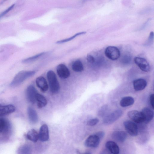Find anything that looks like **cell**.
<instances>
[{
    "label": "cell",
    "instance_id": "277c9868",
    "mask_svg": "<svg viewBox=\"0 0 154 154\" xmlns=\"http://www.w3.org/2000/svg\"><path fill=\"white\" fill-rule=\"evenodd\" d=\"M105 54L108 59L113 61L117 60L120 55V52L118 48L113 46L107 47L105 49Z\"/></svg>",
    "mask_w": 154,
    "mask_h": 154
},
{
    "label": "cell",
    "instance_id": "7a4b0ae2",
    "mask_svg": "<svg viewBox=\"0 0 154 154\" xmlns=\"http://www.w3.org/2000/svg\"><path fill=\"white\" fill-rule=\"evenodd\" d=\"M47 77L50 91L53 93H57L59 90L60 85L55 73L52 70L48 71Z\"/></svg>",
    "mask_w": 154,
    "mask_h": 154
},
{
    "label": "cell",
    "instance_id": "d6986e66",
    "mask_svg": "<svg viewBox=\"0 0 154 154\" xmlns=\"http://www.w3.org/2000/svg\"><path fill=\"white\" fill-rule=\"evenodd\" d=\"M134 102V100L133 97L127 96L124 97L120 100V105L121 107H126L133 105Z\"/></svg>",
    "mask_w": 154,
    "mask_h": 154
},
{
    "label": "cell",
    "instance_id": "2e32d148",
    "mask_svg": "<svg viewBox=\"0 0 154 154\" xmlns=\"http://www.w3.org/2000/svg\"><path fill=\"white\" fill-rule=\"evenodd\" d=\"M144 118V122L148 123L150 122L153 117V112L150 109L145 108L141 111Z\"/></svg>",
    "mask_w": 154,
    "mask_h": 154
},
{
    "label": "cell",
    "instance_id": "7402d4cb",
    "mask_svg": "<svg viewBox=\"0 0 154 154\" xmlns=\"http://www.w3.org/2000/svg\"><path fill=\"white\" fill-rule=\"evenodd\" d=\"M72 68L73 70L77 72H82L84 70L83 63L79 60L75 61L73 64Z\"/></svg>",
    "mask_w": 154,
    "mask_h": 154
},
{
    "label": "cell",
    "instance_id": "f546056e",
    "mask_svg": "<svg viewBox=\"0 0 154 154\" xmlns=\"http://www.w3.org/2000/svg\"><path fill=\"white\" fill-rule=\"evenodd\" d=\"M87 60L88 62L91 64L94 63L95 61L94 58L91 55H88L87 56Z\"/></svg>",
    "mask_w": 154,
    "mask_h": 154
},
{
    "label": "cell",
    "instance_id": "4fadbf2b",
    "mask_svg": "<svg viewBox=\"0 0 154 154\" xmlns=\"http://www.w3.org/2000/svg\"><path fill=\"white\" fill-rule=\"evenodd\" d=\"M113 139L119 142H123L127 138V135L124 131H117L113 132L112 135Z\"/></svg>",
    "mask_w": 154,
    "mask_h": 154
},
{
    "label": "cell",
    "instance_id": "d4e9b609",
    "mask_svg": "<svg viewBox=\"0 0 154 154\" xmlns=\"http://www.w3.org/2000/svg\"><path fill=\"white\" fill-rule=\"evenodd\" d=\"M44 52H42L31 57L27 58L22 60V62L23 63H28L33 62L38 59L44 54Z\"/></svg>",
    "mask_w": 154,
    "mask_h": 154
},
{
    "label": "cell",
    "instance_id": "ffe728a7",
    "mask_svg": "<svg viewBox=\"0 0 154 154\" xmlns=\"http://www.w3.org/2000/svg\"><path fill=\"white\" fill-rule=\"evenodd\" d=\"M28 139L34 142H37L39 139V134L34 129H32L30 131L27 135Z\"/></svg>",
    "mask_w": 154,
    "mask_h": 154
},
{
    "label": "cell",
    "instance_id": "5b68a950",
    "mask_svg": "<svg viewBox=\"0 0 154 154\" xmlns=\"http://www.w3.org/2000/svg\"><path fill=\"white\" fill-rule=\"evenodd\" d=\"M124 126L127 132L132 136H136L138 134V129L137 125L131 121L124 122Z\"/></svg>",
    "mask_w": 154,
    "mask_h": 154
},
{
    "label": "cell",
    "instance_id": "44dd1931",
    "mask_svg": "<svg viewBox=\"0 0 154 154\" xmlns=\"http://www.w3.org/2000/svg\"><path fill=\"white\" fill-rule=\"evenodd\" d=\"M36 100L37 102L38 107L39 108L44 107L47 104V100L45 97L38 93L36 96Z\"/></svg>",
    "mask_w": 154,
    "mask_h": 154
},
{
    "label": "cell",
    "instance_id": "cb8c5ba5",
    "mask_svg": "<svg viewBox=\"0 0 154 154\" xmlns=\"http://www.w3.org/2000/svg\"><path fill=\"white\" fill-rule=\"evenodd\" d=\"M17 152L20 154H29L31 153V149L28 145H25L20 147Z\"/></svg>",
    "mask_w": 154,
    "mask_h": 154
},
{
    "label": "cell",
    "instance_id": "5bb4252c",
    "mask_svg": "<svg viewBox=\"0 0 154 154\" xmlns=\"http://www.w3.org/2000/svg\"><path fill=\"white\" fill-rule=\"evenodd\" d=\"M37 86L41 91L45 92L48 90V85L46 79L43 77H37L36 80Z\"/></svg>",
    "mask_w": 154,
    "mask_h": 154
},
{
    "label": "cell",
    "instance_id": "30bf717a",
    "mask_svg": "<svg viewBox=\"0 0 154 154\" xmlns=\"http://www.w3.org/2000/svg\"><path fill=\"white\" fill-rule=\"evenodd\" d=\"M38 93L35 88L33 86H29L26 90V97L28 101L30 103L34 104L36 102V96Z\"/></svg>",
    "mask_w": 154,
    "mask_h": 154
},
{
    "label": "cell",
    "instance_id": "3957f363",
    "mask_svg": "<svg viewBox=\"0 0 154 154\" xmlns=\"http://www.w3.org/2000/svg\"><path fill=\"white\" fill-rule=\"evenodd\" d=\"M123 114V112L118 109L107 115L103 119L104 124L106 125L112 124L117 120Z\"/></svg>",
    "mask_w": 154,
    "mask_h": 154
},
{
    "label": "cell",
    "instance_id": "1f68e13d",
    "mask_svg": "<svg viewBox=\"0 0 154 154\" xmlns=\"http://www.w3.org/2000/svg\"><path fill=\"white\" fill-rule=\"evenodd\" d=\"M95 134L100 139L103 138L105 135L104 132L103 131H99L97 132Z\"/></svg>",
    "mask_w": 154,
    "mask_h": 154
},
{
    "label": "cell",
    "instance_id": "836d02e7",
    "mask_svg": "<svg viewBox=\"0 0 154 154\" xmlns=\"http://www.w3.org/2000/svg\"><path fill=\"white\" fill-rule=\"evenodd\" d=\"M85 1H87V0H84Z\"/></svg>",
    "mask_w": 154,
    "mask_h": 154
},
{
    "label": "cell",
    "instance_id": "8fae6325",
    "mask_svg": "<svg viewBox=\"0 0 154 154\" xmlns=\"http://www.w3.org/2000/svg\"><path fill=\"white\" fill-rule=\"evenodd\" d=\"M39 134V139L40 141L45 142L49 139V131L46 125L44 124L40 127Z\"/></svg>",
    "mask_w": 154,
    "mask_h": 154
},
{
    "label": "cell",
    "instance_id": "9c48e42d",
    "mask_svg": "<svg viewBox=\"0 0 154 154\" xmlns=\"http://www.w3.org/2000/svg\"><path fill=\"white\" fill-rule=\"evenodd\" d=\"M56 70L58 76L61 79H67L70 75L69 69L65 65L63 64H59Z\"/></svg>",
    "mask_w": 154,
    "mask_h": 154
},
{
    "label": "cell",
    "instance_id": "f1b7e54d",
    "mask_svg": "<svg viewBox=\"0 0 154 154\" xmlns=\"http://www.w3.org/2000/svg\"><path fill=\"white\" fill-rule=\"evenodd\" d=\"M15 4H13L9 7L5 11L3 12L2 14L0 15V19L3 17L4 15H6L12 9H13V8L14 7Z\"/></svg>",
    "mask_w": 154,
    "mask_h": 154
},
{
    "label": "cell",
    "instance_id": "52a82bcc",
    "mask_svg": "<svg viewBox=\"0 0 154 154\" xmlns=\"http://www.w3.org/2000/svg\"><path fill=\"white\" fill-rule=\"evenodd\" d=\"M100 139L95 134L89 136L86 139L85 145L86 147L91 148H95L99 145Z\"/></svg>",
    "mask_w": 154,
    "mask_h": 154
},
{
    "label": "cell",
    "instance_id": "6da1fadb",
    "mask_svg": "<svg viewBox=\"0 0 154 154\" xmlns=\"http://www.w3.org/2000/svg\"><path fill=\"white\" fill-rule=\"evenodd\" d=\"M35 74L34 71L22 70L19 72L14 77L10 86L12 87H17L28 78L34 75Z\"/></svg>",
    "mask_w": 154,
    "mask_h": 154
},
{
    "label": "cell",
    "instance_id": "ac0fdd59",
    "mask_svg": "<svg viewBox=\"0 0 154 154\" xmlns=\"http://www.w3.org/2000/svg\"><path fill=\"white\" fill-rule=\"evenodd\" d=\"M28 113L30 122L35 124L38 122V117L36 110L33 108L29 107L28 109Z\"/></svg>",
    "mask_w": 154,
    "mask_h": 154
},
{
    "label": "cell",
    "instance_id": "ba28073f",
    "mask_svg": "<svg viewBox=\"0 0 154 154\" xmlns=\"http://www.w3.org/2000/svg\"><path fill=\"white\" fill-rule=\"evenodd\" d=\"M134 61L135 63L142 70L145 72L150 71V64L145 59L139 57H135Z\"/></svg>",
    "mask_w": 154,
    "mask_h": 154
},
{
    "label": "cell",
    "instance_id": "603a6c76",
    "mask_svg": "<svg viewBox=\"0 0 154 154\" xmlns=\"http://www.w3.org/2000/svg\"><path fill=\"white\" fill-rule=\"evenodd\" d=\"M9 124L8 122L3 118H0V133L7 130Z\"/></svg>",
    "mask_w": 154,
    "mask_h": 154
},
{
    "label": "cell",
    "instance_id": "e0dca14e",
    "mask_svg": "<svg viewBox=\"0 0 154 154\" xmlns=\"http://www.w3.org/2000/svg\"><path fill=\"white\" fill-rule=\"evenodd\" d=\"M105 146L107 149L111 153L115 154L119 153V148L115 142L112 141H108L106 143Z\"/></svg>",
    "mask_w": 154,
    "mask_h": 154
},
{
    "label": "cell",
    "instance_id": "9a60e30c",
    "mask_svg": "<svg viewBox=\"0 0 154 154\" xmlns=\"http://www.w3.org/2000/svg\"><path fill=\"white\" fill-rule=\"evenodd\" d=\"M147 84L146 81L143 79H139L135 80L133 83L134 89L137 91L144 90L146 87Z\"/></svg>",
    "mask_w": 154,
    "mask_h": 154
},
{
    "label": "cell",
    "instance_id": "484cf974",
    "mask_svg": "<svg viewBox=\"0 0 154 154\" xmlns=\"http://www.w3.org/2000/svg\"><path fill=\"white\" fill-rule=\"evenodd\" d=\"M86 33V32H79V33H77L74 35V36H73L72 37H71L69 38L59 40V41H58L57 42V43L58 44H61L68 42V41H71V40L75 38L78 36H79L80 35H84Z\"/></svg>",
    "mask_w": 154,
    "mask_h": 154
},
{
    "label": "cell",
    "instance_id": "4dcf8cb0",
    "mask_svg": "<svg viewBox=\"0 0 154 154\" xmlns=\"http://www.w3.org/2000/svg\"><path fill=\"white\" fill-rule=\"evenodd\" d=\"M150 102L151 106L153 109L154 108V95L153 94H151L150 97Z\"/></svg>",
    "mask_w": 154,
    "mask_h": 154
},
{
    "label": "cell",
    "instance_id": "4316f807",
    "mask_svg": "<svg viewBox=\"0 0 154 154\" xmlns=\"http://www.w3.org/2000/svg\"><path fill=\"white\" fill-rule=\"evenodd\" d=\"M109 108L108 106L105 105L102 106L99 111L98 115L101 117L106 116L108 115Z\"/></svg>",
    "mask_w": 154,
    "mask_h": 154
},
{
    "label": "cell",
    "instance_id": "8992f818",
    "mask_svg": "<svg viewBox=\"0 0 154 154\" xmlns=\"http://www.w3.org/2000/svg\"><path fill=\"white\" fill-rule=\"evenodd\" d=\"M128 117L134 122L137 124L144 122V118L141 112L137 110H132L127 113Z\"/></svg>",
    "mask_w": 154,
    "mask_h": 154
},
{
    "label": "cell",
    "instance_id": "d6a6232c",
    "mask_svg": "<svg viewBox=\"0 0 154 154\" xmlns=\"http://www.w3.org/2000/svg\"><path fill=\"white\" fill-rule=\"evenodd\" d=\"M124 60L123 61L125 63H128L131 61V57L128 56H124V58L123 59Z\"/></svg>",
    "mask_w": 154,
    "mask_h": 154
},
{
    "label": "cell",
    "instance_id": "7c38bea8",
    "mask_svg": "<svg viewBox=\"0 0 154 154\" xmlns=\"http://www.w3.org/2000/svg\"><path fill=\"white\" fill-rule=\"evenodd\" d=\"M15 107L12 105H3L0 104V116L11 114L15 111Z\"/></svg>",
    "mask_w": 154,
    "mask_h": 154
},
{
    "label": "cell",
    "instance_id": "83f0119b",
    "mask_svg": "<svg viewBox=\"0 0 154 154\" xmlns=\"http://www.w3.org/2000/svg\"><path fill=\"white\" fill-rule=\"evenodd\" d=\"M99 122V120L97 118L91 119L89 120L87 122L88 125L90 126H95L98 124Z\"/></svg>",
    "mask_w": 154,
    "mask_h": 154
}]
</instances>
